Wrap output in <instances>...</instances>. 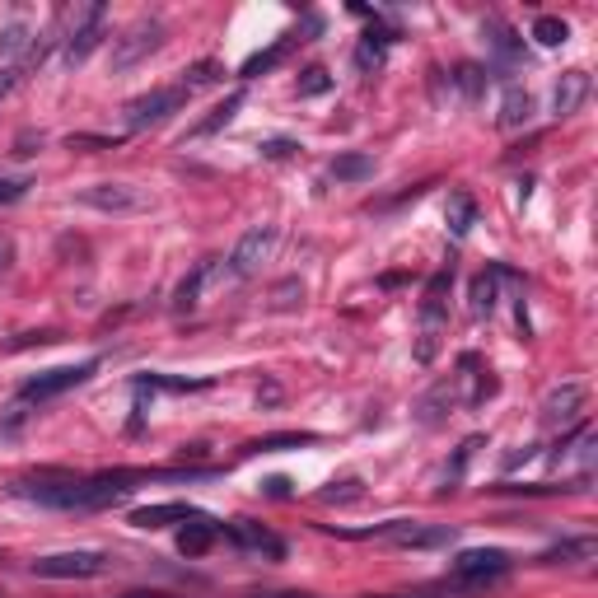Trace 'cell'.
Segmentation results:
<instances>
[{"instance_id":"24","label":"cell","mask_w":598,"mask_h":598,"mask_svg":"<svg viewBox=\"0 0 598 598\" xmlns=\"http://www.w3.org/2000/svg\"><path fill=\"white\" fill-rule=\"evenodd\" d=\"M29 47H33V38H29V24H5V29H0V61H10V66H15V57L24 61L29 57Z\"/></svg>"},{"instance_id":"28","label":"cell","mask_w":598,"mask_h":598,"mask_svg":"<svg viewBox=\"0 0 598 598\" xmlns=\"http://www.w3.org/2000/svg\"><path fill=\"white\" fill-rule=\"evenodd\" d=\"M491 309H496V271H482V276L472 281V314L491 318Z\"/></svg>"},{"instance_id":"21","label":"cell","mask_w":598,"mask_h":598,"mask_svg":"<svg viewBox=\"0 0 598 598\" xmlns=\"http://www.w3.org/2000/svg\"><path fill=\"white\" fill-rule=\"evenodd\" d=\"M444 225H449V234H454V239H468L472 225H477V201H472L468 192H454V197H449V206H444Z\"/></svg>"},{"instance_id":"41","label":"cell","mask_w":598,"mask_h":598,"mask_svg":"<svg viewBox=\"0 0 598 598\" xmlns=\"http://www.w3.org/2000/svg\"><path fill=\"white\" fill-rule=\"evenodd\" d=\"M66 145H71V150H85V145H99V150H113L117 141H108V136H71V141H66Z\"/></svg>"},{"instance_id":"9","label":"cell","mask_w":598,"mask_h":598,"mask_svg":"<svg viewBox=\"0 0 598 598\" xmlns=\"http://www.w3.org/2000/svg\"><path fill=\"white\" fill-rule=\"evenodd\" d=\"M276 239H281V234H276V225H253L239 243H234V253H229V271H234L239 281H243V276H257V271H262V262L276 253Z\"/></svg>"},{"instance_id":"43","label":"cell","mask_w":598,"mask_h":598,"mask_svg":"<svg viewBox=\"0 0 598 598\" xmlns=\"http://www.w3.org/2000/svg\"><path fill=\"white\" fill-rule=\"evenodd\" d=\"M533 458V444H524V449H514V454H505V472H514L519 463H528Z\"/></svg>"},{"instance_id":"32","label":"cell","mask_w":598,"mask_h":598,"mask_svg":"<svg viewBox=\"0 0 598 598\" xmlns=\"http://www.w3.org/2000/svg\"><path fill=\"white\" fill-rule=\"evenodd\" d=\"M220 66H215V61H197V66H192V71L183 75V89L187 94H197V89H206V85H215V80H220Z\"/></svg>"},{"instance_id":"40","label":"cell","mask_w":598,"mask_h":598,"mask_svg":"<svg viewBox=\"0 0 598 598\" xmlns=\"http://www.w3.org/2000/svg\"><path fill=\"white\" fill-rule=\"evenodd\" d=\"M295 150H299L295 141H267V145H262V155H267V159H285V155H295Z\"/></svg>"},{"instance_id":"1","label":"cell","mask_w":598,"mask_h":598,"mask_svg":"<svg viewBox=\"0 0 598 598\" xmlns=\"http://www.w3.org/2000/svg\"><path fill=\"white\" fill-rule=\"evenodd\" d=\"M103 19H108V10H103L99 0L75 5V10H66V15L57 19V24H61V66H66V71L85 66V61L94 57V47L108 38Z\"/></svg>"},{"instance_id":"39","label":"cell","mask_w":598,"mask_h":598,"mask_svg":"<svg viewBox=\"0 0 598 598\" xmlns=\"http://www.w3.org/2000/svg\"><path fill=\"white\" fill-rule=\"evenodd\" d=\"M10 267H15V243L10 234H0V276H10Z\"/></svg>"},{"instance_id":"11","label":"cell","mask_w":598,"mask_h":598,"mask_svg":"<svg viewBox=\"0 0 598 598\" xmlns=\"http://www.w3.org/2000/svg\"><path fill=\"white\" fill-rule=\"evenodd\" d=\"M584 384H561L552 388L547 398H542V426L547 430H570V426H580V412H584Z\"/></svg>"},{"instance_id":"13","label":"cell","mask_w":598,"mask_h":598,"mask_svg":"<svg viewBox=\"0 0 598 598\" xmlns=\"http://www.w3.org/2000/svg\"><path fill=\"white\" fill-rule=\"evenodd\" d=\"M454 384V402H463V407H477V402H486V393H491V379L482 374V360L477 356H463L458 360V374L449 379Z\"/></svg>"},{"instance_id":"12","label":"cell","mask_w":598,"mask_h":598,"mask_svg":"<svg viewBox=\"0 0 598 598\" xmlns=\"http://www.w3.org/2000/svg\"><path fill=\"white\" fill-rule=\"evenodd\" d=\"M211 281H220V257H206V262H197V267L187 271L183 281H178V290H173V309H178V314H192L201 304V290Z\"/></svg>"},{"instance_id":"18","label":"cell","mask_w":598,"mask_h":598,"mask_svg":"<svg viewBox=\"0 0 598 598\" xmlns=\"http://www.w3.org/2000/svg\"><path fill=\"white\" fill-rule=\"evenodd\" d=\"M594 556H598V538H566L556 547H547L538 556V566H580V561H594Z\"/></svg>"},{"instance_id":"25","label":"cell","mask_w":598,"mask_h":598,"mask_svg":"<svg viewBox=\"0 0 598 598\" xmlns=\"http://www.w3.org/2000/svg\"><path fill=\"white\" fill-rule=\"evenodd\" d=\"M299 43V38H295V33H285V38H281V43H276V47H267V52H257V57H248V61H243V80H253V75H262V71H271V66H281V61H285V52H290V47H295Z\"/></svg>"},{"instance_id":"16","label":"cell","mask_w":598,"mask_h":598,"mask_svg":"<svg viewBox=\"0 0 598 598\" xmlns=\"http://www.w3.org/2000/svg\"><path fill=\"white\" fill-rule=\"evenodd\" d=\"M192 505L183 500H164V505H141V510H131V524L136 528H169V524H187L192 519Z\"/></svg>"},{"instance_id":"10","label":"cell","mask_w":598,"mask_h":598,"mask_svg":"<svg viewBox=\"0 0 598 598\" xmlns=\"http://www.w3.org/2000/svg\"><path fill=\"white\" fill-rule=\"evenodd\" d=\"M510 570V556L500 547H468V552L454 556V580L463 584H491Z\"/></svg>"},{"instance_id":"26","label":"cell","mask_w":598,"mask_h":598,"mask_svg":"<svg viewBox=\"0 0 598 598\" xmlns=\"http://www.w3.org/2000/svg\"><path fill=\"white\" fill-rule=\"evenodd\" d=\"M332 178H337V183H365V178H374V159L370 155H337L332 159Z\"/></svg>"},{"instance_id":"42","label":"cell","mask_w":598,"mask_h":598,"mask_svg":"<svg viewBox=\"0 0 598 598\" xmlns=\"http://www.w3.org/2000/svg\"><path fill=\"white\" fill-rule=\"evenodd\" d=\"M33 141L43 145V136H33V131H24V136L15 141V155H19V159H29V155H33Z\"/></svg>"},{"instance_id":"38","label":"cell","mask_w":598,"mask_h":598,"mask_svg":"<svg viewBox=\"0 0 598 598\" xmlns=\"http://www.w3.org/2000/svg\"><path fill=\"white\" fill-rule=\"evenodd\" d=\"M24 61H15V66H5V71H0V99H5V94H15L19 85H24Z\"/></svg>"},{"instance_id":"46","label":"cell","mask_w":598,"mask_h":598,"mask_svg":"<svg viewBox=\"0 0 598 598\" xmlns=\"http://www.w3.org/2000/svg\"><path fill=\"white\" fill-rule=\"evenodd\" d=\"M365 598H393V594H365Z\"/></svg>"},{"instance_id":"15","label":"cell","mask_w":598,"mask_h":598,"mask_svg":"<svg viewBox=\"0 0 598 598\" xmlns=\"http://www.w3.org/2000/svg\"><path fill=\"white\" fill-rule=\"evenodd\" d=\"M215 538H220V524H215L211 514L197 510V514H192V519L183 524V533H178V552H183V556H206Z\"/></svg>"},{"instance_id":"23","label":"cell","mask_w":598,"mask_h":598,"mask_svg":"<svg viewBox=\"0 0 598 598\" xmlns=\"http://www.w3.org/2000/svg\"><path fill=\"white\" fill-rule=\"evenodd\" d=\"M454 407V384L444 379V384H435L426 393V398L416 402V416H421V426H435V421H444V412Z\"/></svg>"},{"instance_id":"19","label":"cell","mask_w":598,"mask_h":598,"mask_svg":"<svg viewBox=\"0 0 598 598\" xmlns=\"http://www.w3.org/2000/svg\"><path fill=\"white\" fill-rule=\"evenodd\" d=\"M533 122V94L528 89H505L500 99V113H496V127L500 131H519Z\"/></svg>"},{"instance_id":"34","label":"cell","mask_w":598,"mask_h":598,"mask_svg":"<svg viewBox=\"0 0 598 598\" xmlns=\"http://www.w3.org/2000/svg\"><path fill=\"white\" fill-rule=\"evenodd\" d=\"M33 178H10V173H0V206H15V201L29 197Z\"/></svg>"},{"instance_id":"14","label":"cell","mask_w":598,"mask_h":598,"mask_svg":"<svg viewBox=\"0 0 598 598\" xmlns=\"http://www.w3.org/2000/svg\"><path fill=\"white\" fill-rule=\"evenodd\" d=\"M589 75L584 71H566L561 80H556V89H552V108H556V117H575L584 108V99H589Z\"/></svg>"},{"instance_id":"37","label":"cell","mask_w":598,"mask_h":598,"mask_svg":"<svg viewBox=\"0 0 598 598\" xmlns=\"http://www.w3.org/2000/svg\"><path fill=\"white\" fill-rule=\"evenodd\" d=\"M458 85H463V94H468V99H477V94L486 89V75L477 71V66H458Z\"/></svg>"},{"instance_id":"17","label":"cell","mask_w":598,"mask_h":598,"mask_svg":"<svg viewBox=\"0 0 598 598\" xmlns=\"http://www.w3.org/2000/svg\"><path fill=\"white\" fill-rule=\"evenodd\" d=\"M229 538L239 542V547H248V552L285 556V542L276 538V533H267L262 524H253V519H234V524H229Z\"/></svg>"},{"instance_id":"5","label":"cell","mask_w":598,"mask_h":598,"mask_svg":"<svg viewBox=\"0 0 598 598\" xmlns=\"http://www.w3.org/2000/svg\"><path fill=\"white\" fill-rule=\"evenodd\" d=\"M192 99L183 85H169V89H150V94H141V99H131L127 108H122V122H127L131 131H145V127H159L164 117H173L183 103Z\"/></svg>"},{"instance_id":"4","label":"cell","mask_w":598,"mask_h":598,"mask_svg":"<svg viewBox=\"0 0 598 598\" xmlns=\"http://www.w3.org/2000/svg\"><path fill=\"white\" fill-rule=\"evenodd\" d=\"M346 538H374V542H393V547H449L458 533L449 524L430 528V524H416V519H388V524H374L365 533H346Z\"/></svg>"},{"instance_id":"8","label":"cell","mask_w":598,"mask_h":598,"mask_svg":"<svg viewBox=\"0 0 598 598\" xmlns=\"http://www.w3.org/2000/svg\"><path fill=\"white\" fill-rule=\"evenodd\" d=\"M94 370H99V360H85V365H61V370H43V374H33L29 384L19 388V398H24V402L61 398V393L89 384V374H94Z\"/></svg>"},{"instance_id":"22","label":"cell","mask_w":598,"mask_h":598,"mask_svg":"<svg viewBox=\"0 0 598 598\" xmlns=\"http://www.w3.org/2000/svg\"><path fill=\"white\" fill-rule=\"evenodd\" d=\"M482 33H486V43H491V52H496L505 66H514V61L524 57V43H519V38H514V29H505L500 19H486Z\"/></svg>"},{"instance_id":"45","label":"cell","mask_w":598,"mask_h":598,"mask_svg":"<svg viewBox=\"0 0 598 598\" xmlns=\"http://www.w3.org/2000/svg\"><path fill=\"white\" fill-rule=\"evenodd\" d=\"M253 598H314V594H253Z\"/></svg>"},{"instance_id":"30","label":"cell","mask_w":598,"mask_h":598,"mask_svg":"<svg viewBox=\"0 0 598 598\" xmlns=\"http://www.w3.org/2000/svg\"><path fill=\"white\" fill-rule=\"evenodd\" d=\"M299 444H314V435H267V440L248 444V454H281V449H299Z\"/></svg>"},{"instance_id":"27","label":"cell","mask_w":598,"mask_h":598,"mask_svg":"<svg viewBox=\"0 0 598 598\" xmlns=\"http://www.w3.org/2000/svg\"><path fill=\"white\" fill-rule=\"evenodd\" d=\"M29 407H33V402L15 398L10 407H5V412H0V444H15L19 435H24V426H29V416H33Z\"/></svg>"},{"instance_id":"35","label":"cell","mask_w":598,"mask_h":598,"mask_svg":"<svg viewBox=\"0 0 598 598\" xmlns=\"http://www.w3.org/2000/svg\"><path fill=\"white\" fill-rule=\"evenodd\" d=\"M328 71H323V66H309V71H304V80H299V94H304V99H314V94H328Z\"/></svg>"},{"instance_id":"6","label":"cell","mask_w":598,"mask_h":598,"mask_svg":"<svg viewBox=\"0 0 598 598\" xmlns=\"http://www.w3.org/2000/svg\"><path fill=\"white\" fill-rule=\"evenodd\" d=\"M108 566H113V556L103 552H57V556H38L33 575L38 580H94Z\"/></svg>"},{"instance_id":"29","label":"cell","mask_w":598,"mask_h":598,"mask_svg":"<svg viewBox=\"0 0 598 598\" xmlns=\"http://www.w3.org/2000/svg\"><path fill=\"white\" fill-rule=\"evenodd\" d=\"M533 38H538V47H561L570 38V29H566V19L538 15V19H533Z\"/></svg>"},{"instance_id":"20","label":"cell","mask_w":598,"mask_h":598,"mask_svg":"<svg viewBox=\"0 0 598 598\" xmlns=\"http://www.w3.org/2000/svg\"><path fill=\"white\" fill-rule=\"evenodd\" d=\"M239 108H243V89H234V94H229L225 103H215V108H211V117H201L197 127L187 131V136H192V141H206V136H215V131H220V127H229V122L239 117Z\"/></svg>"},{"instance_id":"36","label":"cell","mask_w":598,"mask_h":598,"mask_svg":"<svg viewBox=\"0 0 598 598\" xmlns=\"http://www.w3.org/2000/svg\"><path fill=\"white\" fill-rule=\"evenodd\" d=\"M360 496H365V491H360L356 477H346V482H332L328 491H323V500H328V505H337V500L346 505V500H360Z\"/></svg>"},{"instance_id":"7","label":"cell","mask_w":598,"mask_h":598,"mask_svg":"<svg viewBox=\"0 0 598 598\" xmlns=\"http://www.w3.org/2000/svg\"><path fill=\"white\" fill-rule=\"evenodd\" d=\"M80 206L103 215H136V211H150V192L136 183H94L80 192Z\"/></svg>"},{"instance_id":"3","label":"cell","mask_w":598,"mask_h":598,"mask_svg":"<svg viewBox=\"0 0 598 598\" xmlns=\"http://www.w3.org/2000/svg\"><path fill=\"white\" fill-rule=\"evenodd\" d=\"M164 47V19L159 15H141L136 24L113 38V71H131V66H141L150 52Z\"/></svg>"},{"instance_id":"44","label":"cell","mask_w":598,"mask_h":598,"mask_svg":"<svg viewBox=\"0 0 598 598\" xmlns=\"http://www.w3.org/2000/svg\"><path fill=\"white\" fill-rule=\"evenodd\" d=\"M257 402H262V407H276V402H281V388H276V384H267V388H262V393H257Z\"/></svg>"},{"instance_id":"33","label":"cell","mask_w":598,"mask_h":598,"mask_svg":"<svg viewBox=\"0 0 598 598\" xmlns=\"http://www.w3.org/2000/svg\"><path fill=\"white\" fill-rule=\"evenodd\" d=\"M472 449H482V440H477V435H472V440H463V444H458L454 463H449V472H444V491H454V482H458V477H463V468H468Z\"/></svg>"},{"instance_id":"2","label":"cell","mask_w":598,"mask_h":598,"mask_svg":"<svg viewBox=\"0 0 598 598\" xmlns=\"http://www.w3.org/2000/svg\"><path fill=\"white\" fill-rule=\"evenodd\" d=\"M449 281H454V271H435L426 281V295H421V328H416V346L412 356L416 365H430V360L440 356V342H444V304H449Z\"/></svg>"},{"instance_id":"31","label":"cell","mask_w":598,"mask_h":598,"mask_svg":"<svg viewBox=\"0 0 598 598\" xmlns=\"http://www.w3.org/2000/svg\"><path fill=\"white\" fill-rule=\"evenodd\" d=\"M299 304H304V285H299L295 276L271 290V309H276V314H285V309H299Z\"/></svg>"}]
</instances>
